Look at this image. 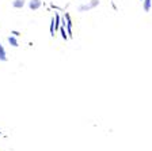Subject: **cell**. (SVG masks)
Wrapping results in <instances>:
<instances>
[{"mask_svg":"<svg viewBox=\"0 0 152 151\" xmlns=\"http://www.w3.org/2000/svg\"><path fill=\"white\" fill-rule=\"evenodd\" d=\"M98 4V0H92V3L90 4V6H83V7H80V10H88V8H91V7H94V6H96Z\"/></svg>","mask_w":152,"mask_h":151,"instance_id":"obj_4","label":"cell"},{"mask_svg":"<svg viewBox=\"0 0 152 151\" xmlns=\"http://www.w3.org/2000/svg\"><path fill=\"white\" fill-rule=\"evenodd\" d=\"M23 6H25V0H15L14 1V7L15 8H22Z\"/></svg>","mask_w":152,"mask_h":151,"instance_id":"obj_2","label":"cell"},{"mask_svg":"<svg viewBox=\"0 0 152 151\" xmlns=\"http://www.w3.org/2000/svg\"><path fill=\"white\" fill-rule=\"evenodd\" d=\"M0 60H1V61H6V60H7V57H6V52H4L3 46H1V44H0Z\"/></svg>","mask_w":152,"mask_h":151,"instance_id":"obj_3","label":"cell"},{"mask_svg":"<svg viewBox=\"0 0 152 151\" xmlns=\"http://www.w3.org/2000/svg\"><path fill=\"white\" fill-rule=\"evenodd\" d=\"M149 7H151V0H145V3H144V10H145V11H149Z\"/></svg>","mask_w":152,"mask_h":151,"instance_id":"obj_6","label":"cell"},{"mask_svg":"<svg viewBox=\"0 0 152 151\" xmlns=\"http://www.w3.org/2000/svg\"><path fill=\"white\" fill-rule=\"evenodd\" d=\"M28 6H30V8L31 10H38L39 8V6H41V0H31Z\"/></svg>","mask_w":152,"mask_h":151,"instance_id":"obj_1","label":"cell"},{"mask_svg":"<svg viewBox=\"0 0 152 151\" xmlns=\"http://www.w3.org/2000/svg\"><path fill=\"white\" fill-rule=\"evenodd\" d=\"M8 42L12 45V46H18V42H16V40H15L14 37H10V38H8Z\"/></svg>","mask_w":152,"mask_h":151,"instance_id":"obj_5","label":"cell"}]
</instances>
